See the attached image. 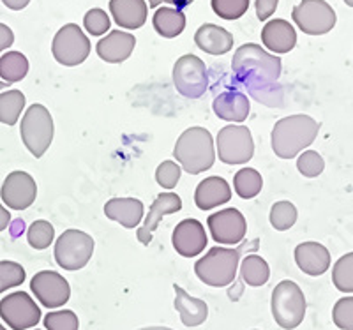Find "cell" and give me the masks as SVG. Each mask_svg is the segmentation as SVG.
Listing matches in <instances>:
<instances>
[{
    "label": "cell",
    "mask_w": 353,
    "mask_h": 330,
    "mask_svg": "<svg viewBox=\"0 0 353 330\" xmlns=\"http://www.w3.org/2000/svg\"><path fill=\"white\" fill-rule=\"evenodd\" d=\"M293 21L307 36H323L336 27V11L325 0H302L292 12Z\"/></svg>",
    "instance_id": "8fae6325"
},
{
    "label": "cell",
    "mask_w": 353,
    "mask_h": 330,
    "mask_svg": "<svg viewBox=\"0 0 353 330\" xmlns=\"http://www.w3.org/2000/svg\"><path fill=\"white\" fill-rule=\"evenodd\" d=\"M233 187L235 193L244 200H251V198L258 196L263 187V178H261L260 172L254 168H242L239 169L235 177H233Z\"/></svg>",
    "instance_id": "4dcf8cb0"
},
{
    "label": "cell",
    "mask_w": 353,
    "mask_h": 330,
    "mask_svg": "<svg viewBox=\"0 0 353 330\" xmlns=\"http://www.w3.org/2000/svg\"><path fill=\"white\" fill-rule=\"evenodd\" d=\"M173 85L188 99H200L209 89L207 65L196 55H182L173 65Z\"/></svg>",
    "instance_id": "9c48e42d"
},
{
    "label": "cell",
    "mask_w": 353,
    "mask_h": 330,
    "mask_svg": "<svg viewBox=\"0 0 353 330\" xmlns=\"http://www.w3.org/2000/svg\"><path fill=\"white\" fill-rule=\"evenodd\" d=\"M36 330H37V329H36Z\"/></svg>",
    "instance_id": "f5cc1de1"
},
{
    "label": "cell",
    "mask_w": 353,
    "mask_h": 330,
    "mask_svg": "<svg viewBox=\"0 0 353 330\" xmlns=\"http://www.w3.org/2000/svg\"><path fill=\"white\" fill-rule=\"evenodd\" d=\"M210 235L217 244L235 246L244 240L248 234V221L237 209H223L207 219Z\"/></svg>",
    "instance_id": "5bb4252c"
},
{
    "label": "cell",
    "mask_w": 353,
    "mask_h": 330,
    "mask_svg": "<svg viewBox=\"0 0 353 330\" xmlns=\"http://www.w3.org/2000/svg\"><path fill=\"white\" fill-rule=\"evenodd\" d=\"M345 4L350 6V8H353V0H345Z\"/></svg>",
    "instance_id": "f907efd6"
},
{
    "label": "cell",
    "mask_w": 353,
    "mask_h": 330,
    "mask_svg": "<svg viewBox=\"0 0 353 330\" xmlns=\"http://www.w3.org/2000/svg\"><path fill=\"white\" fill-rule=\"evenodd\" d=\"M232 69L235 81L244 85L258 103L270 108L283 105V87L277 83L283 71L279 56L265 52L260 45L248 43L235 52Z\"/></svg>",
    "instance_id": "6da1fadb"
},
{
    "label": "cell",
    "mask_w": 353,
    "mask_h": 330,
    "mask_svg": "<svg viewBox=\"0 0 353 330\" xmlns=\"http://www.w3.org/2000/svg\"><path fill=\"white\" fill-rule=\"evenodd\" d=\"M156 181L161 187L173 189L181 181V165L173 161H163L156 169Z\"/></svg>",
    "instance_id": "60d3db41"
},
{
    "label": "cell",
    "mask_w": 353,
    "mask_h": 330,
    "mask_svg": "<svg viewBox=\"0 0 353 330\" xmlns=\"http://www.w3.org/2000/svg\"><path fill=\"white\" fill-rule=\"evenodd\" d=\"M25 269L17 262H0V293L11 290V288H17L25 282Z\"/></svg>",
    "instance_id": "e575fe53"
},
{
    "label": "cell",
    "mask_w": 353,
    "mask_h": 330,
    "mask_svg": "<svg viewBox=\"0 0 353 330\" xmlns=\"http://www.w3.org/2000/svg\"><path fill=\"white\" fill-rule=\"evenodd\" d=\"M194 43L209 55H225L233 48V36L219 25L205 23L194 34Z\"/></svg>",
    "instance_id": "d4e9b609"
},
{
    "label": "cell",
    "mask_w": 353,
    "mask_h": 330,
    "mask_svg": "<svg viewBox=\"0 0 353 330\" xmlns=\"http://www.w3.org/2000/svg\"><path fill=\"white\" fill-rule=\"evenodd\" d=\"M37 184L27 172H11L2 182L0 198L12 210H25L36 202Z\"/></svg>",
    "instance_id": "9a60e30c"
},
{
    "label": "cell",
    "mask_w": 353,
    "mask_h": 330,
    "mask_svg": "<svg viewBox=\"0 0 353 330\" xmlns=\"http://www.w3.org/2000/svg\"><path fill=\"white\" fill-rule=\"evenodd\" d=\"M145 207L137 198H112L105 205V216L124 228H137L143 221Z\"/></svg>",
    "instance_id": "7402d4cb"
},
{
    "label": "cell",
    "mask_w": 353,
    "mask_h": 330,
    "mask_svg": "<svg viewBox=\"0 0 353 330\" xmlns=\"http://www.w3.org/2000/svg\"><path fill=\"white\" fill-rule=\"evenodd\" d=\"M161 0H149V8H157Z\"/></svg>",
    "instance_id": "c3c4849f"
},
{
    "label": "cell",
    "mask_w": 353,
    "mask_h": 330,
    "mask_svg": "<svg viewBox=\"0 0 353 330\" xmlns=\"http://www.w3.org/2000/svg\"><path fill=\"white\" fill-rule=\"evenodd\" d=\"M212 9L221 20H239L248 12L249 0H212Z\"/></svg>",
    "instance_id": "d590c367"
},
{
    "label": "cell",
    "mask_w": 353,
    "mask_h": 330,
    "mask_svg": "<svg viewBox=\"0 0 353 330\" xmlns=\"http://www.w3.org/2000/svg\"><path fill=\"white\" fill-rule=\"evenodd\" d=\"M332 282L343 293H353V253L345 254L334 263Z\"/></svg>",
    "instance_id": "1f68e13d"
},
{
    "label": "cell",
    "mask_w": 353,
    "mask_h": 330,
    "mask_svg": "<svg viewBox=\"0 0 353 330\" xmlns=\"http://www.w3.org/2000/svg\"><path fill=\"white\" fill-rule=\"evenodd\" d=\"M217 156L225 165H245L254 156L253 134L245 125H226L217 133Z\"/></svg>",
    "instance_id": "ba28073f"
},
{
    "label": "cell",
    "mask_w": 353,
    "mask_h": 330,
    "mask_svg": "<svg viewBox=\"0 0 353 330\" xmlns=\"http://www.w3.org/2000/svg\"><path fill=\"white\" fill-rule=\"evenodd\" d=\"M297 207L292 202H277L270 209V225L277 231H286L297 223Z\"/></svg>",
    "instance_id": "836d02e7"
},
{
    "label": "cell",
    "mask_w": 353,
    "mask_h": 330,
    "mask_svg": "<svg viewBox=\"0 0 353 330\" xmlns=\"http://www.w3.org/2000/svg\"><path fill=\"white\" fill-rule=\"evenodd\" d=\"M53 238H55V228H53V225L50 221L39 219V221H34L32 225L28 226L27 240L34 249H48L52 246Z\"/></svg>",
    "instance_id": "d6a6232c"
},
{
    "label": "cell",
    "mask_w": 353,
    "mask_h": 330,
    "mask_svg": "<svg viewBox=\"0 0 353 330\" xmlns=\"http://www.w3.org/2000/svg\"><path fill=\"white\" fill-rule=\"evenodd\" d=\"M140 330H173V329H168V327H145V329H140Z\"/></svg>",
    "instance_id": "7dc6e473"
},
{
    "label": "cell",
    "mask_w": 353,
    "mask_h": 330,
    "mask_svg": "<svg viewBox=\"0 0 353 330\" xmlns=\"http://www.w3.org/2000/svg\"><path fill=\"white\" fill-rule=\"evenodd\" d=\"M232 200V187L221 177H209L198 184L194 191V203L200 210H212Z\"/></svg>",
    "instance_id": "44dd1931"
},
{
    "label": "cell",
    "mask_w": 353,
    "mask_h": 330,
    "mask_svg": "<svg viewBox=\"0 0 353 330\" xmlns=\"http://www.w3.org/2000/svg\"><path fill=\"white\" fill-rule=\"evenodd\" d=\"M0 318L12 330H27L41 322V309L27 291H12L0 300Z\"/></svg>",
    "instance_id": "7c38bea8"
},
{
    "label": "cell",
    "mask_w": 353,
    "mask_h": 330,
    "mask_svg": "<svg viewBox=\"0 0 353 330\" xmlns=\"http://www.w3.org/2000/svg\"><path fill=\"white\" fill-rule=\"evenodd\" d=\"M52 53L59 64L74 68L83 64L90 55V41L77 23H68L53 37Z\"/></svg>",
    "instance_id": "30bf717a"
},
{
    "label": "cell",
    "mask_w": 353,
    "mask_h": 330,
    "mask_svg": "<svg viewBox=\"0 0 353 330\" xmlns=\"http://www.w3.org/2000/svg\"><path fill=\"white\" fill-rule=\"evenodd\" d=\"M176 163L189 175H200L210 169L216 161L214 138L205 127L194 125L185 129L173 149Z\"/></svg>",
    "instance_id": "3957f363"
},
{
    "label": "cell",
    "mask_w": 353,
    "mask_h": 330,
    "mask_svg": "<svg viewBox=\"0 0 353 330\" xmlns=\"http://www.w3.org/2000/svg\"><path fill=\"white\" fill-rule=\"evenodd\" d=\"M2 4L8 9H12V11H21V9L30 4V0H2Z\"/></svg>",
    "instance_id": "ee69618b"
},
{
    "label": "cell",
    "mask_w": 353,
    "mask_h": 330,
    "mask_svg": "<svg viewBox=\"0 0 353 330\" xmlns=\"http://www.w3.org/2000/svg\"><path fill=\"white\" fill-rule=\"evenodd\" d=\"M12 43H14V34H12V30L8 25L0 23V53L4 52V50L11 48Z\"/></svg>",
    "instance_id": "7bdbcfd3"
},
{
    "label": "cell",
    "mask_w": 353,
    "mask_h": 330,
    "mask_svg": "<svg viewBox=\"0 0 353 330\" xmlns=\"http://www.w3.org/2000/svg\"><path fill=\"white\" fill-rule=\"evenodd\" d=\"M83 25H85V30H87L88 34L99 37L103 36V34L108 32L112 21H110V17L106 14V11L96 8L87 11V14H85L83 18Z\"/></svg>",
    "instance_id": "f35d334b"
},
{
    "label": "cell",
    "mask_w": 353,
    "mask_h": 330,
    "mask_svg": "<svg viewBox=\"0 0 353 330\" xmlns=\"http://www.w3.org/2000/svg\"><path fill=\"white\" fill-rule=\"evenodd\" d=\"M53 133L55 125L48 108H44L39 103H34L27 108L20 124V136L28 152L34 157H43L52 145Z\"/></svg>",
    "instance_id": "5b68a950"
},
{
    "label": "cell",
    "mask_w": 353,
    "mask_h": 330,
    "mask_svg": "<svg viewBox=\"0 0 353 330\" xmlns=\"http://www.w3.org/2000/svg\"><path fill=\"white\" fill-rule=\"evenodd\" d=\"M330 253L325 246L318 242H302L295 247V263L304 274L311 278L323 276L330 269Z\"/></svg>",
    "instance_id": "ac0fdd59"
},
{
    "label": "cell",
    "mask_w": 353,
    "mask_h": 330,
    "mask_svg": "<svg viewBox=\"0 0 353 330\" xmlns=\"http://www.w3.org/2000/svg\"><path fill=\"white\" fill-rule=\"evenodd\" d=\"M154 28L161 37L173 39L181 36L185 28V14L181 9L175 8H161L154 12L152 18Z\"/></svg>",
    "instance_id": "4316f807"
},
{
    "label": "cell",
    "mask_w": 353,
    "mask_h": 330,
    "mask_svg": "<svg viewBox=\"0 0 353 330\" xmlns=\"http://www.w3.org/2000/svg\"><path fill=\"white\" fill-rule=\"evenodd\" d=\"M44 327L48 330H78L80 320L74 311H52L44 316Z\"/></svg>",
    "instance_id": "8d00e7d4"
},
{
    "label": "cell",
    "mask_w": 353,
    "mask_h": 330,
    "mask_svg": "<svg viewBox=\"0 0 353 330\" xmlns=\"http://www.w3.org/2000/svg\"><path fill=\"white\" fill-rule=\"evenodd\" d=\"M320 122L309 115H290L276 122L272 129V150L281 159H293L307 149L318 136Z\"/></svg>",
    "instance_id": "7a4b0ae2"
},
{
    "label": "cell",
    "mask_w": 353,
    "mask_h": 330,
    "mask_svg": "<svg viewBox=\"0 0 353 330\" xmlns=\"http://www.w3.org/2000/svg\"><path fill=\"white\" fill-rule=\"evenodd\" d=\"M28 73L27 56L20 52H8L0 56V78L6 83L21 81Z\"/></svg>",
    "instance_id": "f1b7e54d"
},
{
    "label": "cell",
    "mask_w": 353,
    "mask_h": 330,
    "mask_svg": "<svg viewBox=\"0 0 353 330\" xmlns=\"http://www.w3.org/2000/svg\"><path fill=\"white\" fill-rule=\"evenodd\" d=\"M134 46H137V37L132 34L113 30L97 43L96 52L99 59H103L108 64H121L131 56Z\"/></svg>",
    "instance_id": "ffe728a7"
},
{
    "label": "cell",
    "mask_w": 353,
    "mask_h": 330,
    "mask_svg": "<svg viewBox=\"0 0 353 330\" xmlns=\"http://www.w3.org/2000/svg\"><path fill=\"white\" fill-rule=\"evenodd\" d=\"M297 169L305 178H314L325 169V161L316 150H305L304 154L299 156Z\"/></svg>",
    "instance_id": "74e56055"
},
{
    "label": "cell",
    "mask_w": 353,
    "mask_h": 330,
    "mask_svg": "<svg viewBox=\"0 0 353 330\" xmlns=\"http://www.w3.org/2000/svg\"><path fill=\"white\" fill-rule=\"evenodd\" d=\"M261 43L269 52L274 55H283V53H290L295 45H297V32L290 21L276 18L265 23L263 30H261Z\"/></svg>",
    "instance_id": "d6986e66"
},
{
    "label": "cell",
    "mask_w": 353,
    "mask_h": 330,
    "mask_svg": "<svg viewBox=\"0 0 353 330\" xmlns=\"http://www.w3.org/2000/svg\"><path fill=\"white\" fill-rule=\"evenodd\" d=\"M110 12L119 27L134 30L147 21L149 6L145 0H110Z\"/></svg>",
    "instance_id": "603a6c76"
},
{
    "label": "cell",
    "mask_w": 353,
    "mask_h": 330,
    "mask_svg": "<svg viewBox=\"0 0 353 330\" xmlns=\"http://www.w3.org/2000/svg\"><path fill=\"white\" fill-rule=\"evenodd\" d=\"M9 225H11V214L0 203V231H4Z\"/></svg>",
    "instance_id": "f6af8a7d"
},
{
    "label": "cell",
    "mask_w": 353,
    "mask_h": 330,
    "mask_svg": "<svg viewBox=\"0 0 353 330\" xmlns=\"http://www.w3.org/2000/svg\"><path fill=\"white\" fill-rule=\"evenodd\" d=\"M245 247L248 244L235 247V249L212 247L194 263V274L201 282L212 286V288H225V286L232 285L237 276L239 265H241V254Z\"/></svg>",
    "instance_id": "277c9868"
},
{
    "label": "cell",
    "mask_w": 353,
    "mask_h": 330,
    "mask_svg": "<svg viewBox=\"0 0 353 330\" xmlns=\"http://www.w3.org/2000/svg\"><path fill=\"white\" fill-rule=\"evenodd\" d=\"M30 290L41 306L57 309L68 304L71 297V286L68 279L62 278L55 270H41L30 281Z\"/></svg>",
    "instance_id": "4fadbf2b"
},
{
    "label": "cell",
    "mask_w": 353,
    "mask_h": 330,
    "mask_svg": "<svg viewBox=\"0 0 353 330\" xmlns=\"http://www.w3.org/2000/svg\"><path fill=\"white\" fill-rule=\"evenodd\" d=\"M332 320L341 330H353V297H343L332 309Z\"/></svg>",
    "instance_id": "ab89813d"
},
{
    "label": "cell",
    "mask_w": 353,
    "mask_h": 330,
    "mask_svg": "<svg viewBox=\"0 0 353 330\" xmlns=\"http://www.w3.org/2000/svg\"><path fill=\"white\" fill-rule=\"evenodd\" d=\"M8 85H9V83H6V81H2V80H0V90H4L6 87H8Z\"/></svg>",
    "instance_id": "681fc988"
},
{
    "label": "cell",
    "mask_w": 353,
    "mask_h": 330,
    "mask_svg": "<svg viewBox=\"0 0 353 330\" xmlns=\"http://www.w3.org/2000/svg\"><path fill=\"white\" fill-rule=\"evenodd\" d=\"M94 238L81 229H65L55 242V262L64 270H80L94 254Z\"/></svg>",
    "instance_id": "52a82bcc"
},
{
    "label": "cell",
    "mask_w": 353,
    "mask_h": 330,
    "mask_svg": "<svg viewBox=\"0 0 353 330\" xmlns=\"http://www.w3.org/2000/svg\"><path fill=\"white\" fill-rule=\"evenodd\" d=\"M241 278L245 285L253 288L267 285L270 279L269 263L258 254H249L241 262Z\"/></svg>",
    "instance_id": "83f0119b"
},
{
    "label": "cell",
    "mask_w": 353,
    "mask_h": 330,
    "mask_svg": "<svg viewBox=\"0 0 353 330\" xmlns=\"http://www.w3.org/2000/svg\"><path fill=\"white\" fill-rule=\"evenodd\" d=\"M182 209V200L179 194L175 193H161L150 205L149 214L145 218L141 228H138L137 238L143 244V246H149L152 242V234L157 229L159 223L163 221L165 216L168 214H175Z\"/></svg>",
    "instance_id": "e0dca14e"
},
{
    "label": "cell",
    "mask_w": 353,
    "mask_h": 330,
    "mask_svg": "<svg viewBox=\"0 0 353 330\" xmlns=\"http://www.w3.org/2000/svg\"><path fill=\"white\" fill-rule=\"evenodd\" d=\"M0 330H8V329H6V327L2 325V323H0Z\"/></svg>",
    "instance_id": "816d5d0a"
},
{
    "label": "cell",
    "mask_w": 353,
    "mask_h": 330,
    "mask_svg": "<svg viewBox=\"0 0 353 330\" xmlns=\"http://www.w3.org/2000/svg\"><path fill=\"white\" fill-rule=\"evenodd\" d=\"M212 110L221 121L244 122L251 112V105L245 94L239 90H226L214 99Z\"/></svg>",
    "instance_id": "cb8c5ba5"
},
{
    "label": "cell",
    "mask_w": 353,
    "mask_h": 330,
    "mask_svg": "<svg viewBox=\"0 0 353 330\" xmlns=\"http://www.w3.org/2000/svg\"><path fill=\"white\" fill-rule=\"evenodd\" d=\"M277 4H279V0H256V17L260 21L269 20L272 17L274 12H276Z\"/></svg>",
    "instance_id": "b9f144b4"
},
{
    "label": "cell",
    "mask_w": 353,
    "mask_h": 330,
    "mask_svg": "<svg viewBox=\"0 0 353 330\" xmlns=\"http://www.w3.org/2000/svg\"><path fill=\"white\" fill-rule=\"evenodd\" d=\"M175 290V309L181 314V322L185 327H198L205 323L209 316V306L205 300L196 297H191L188 291L179 285H173Z\"/></svg>",
    "instance_id": "484cf974"
},
{
    "label": "cell",
    "mask_w": 353,
    "mask_h": 330,
    "mask_svg": "<svg viewBox=\"0 0 353 330\" xmlns=\"http://www.w3.org/2000/svg\"><path fill=\"white\" fill-rule=\"evenodd\" d=\"M25 94L18 89L6 90L0 94V122L6 125H14L25 108Z\"/></svg>",
    "instance_id": "f546056e"
},
{
    "label": "cell",
    "mask_w": 353,
    "mask_h": 330,
    "mask_svg": "<svg viewBox=\"0 0 353 330\" xmlns=\"http://www.w3.org/2000/svg\"><path fill=\"white\" fill-rule=\"evenodd\" d=\"M270 309L274 320L281 329H297L305 316V297L301 286L293 281L279 282L272 291Z\"/></svg>",
    "instance_id": "8992f818"
},
{
    "label": "cell",
    "mask_w": 353,
    "mask_h": 330,
    "mask_svg": "<svg viewBox=\"0 0 353 330\" xmlns=\"http://www.w3.org/2000/svg\"><path fill=\"white\" fill-rule=\"evenodd\" d=\"M161 2H166V4L170 6H175V9H184L188 8V6H191L194 2V0H161Z\"/></svg>",
    "instance_id": "bcb514c9"
},
{
    "label": "cell",
    "mask_w": 353,
    "mask_h": 330,
    "mask_svg": "<svg viewBox=\"0 0 353 330\" xmlns=\"http://www.w3.org/2000/svg\"><path fill=\"white\" fill-rule=\"evenodd\" d=\"M207 242L209 238L203 225L196 219H182L173 229L172 244L176 253L184 258H194L203 253Z\"/></svg>",
    "instance_id": "2e32d148"
}]
</instances>
